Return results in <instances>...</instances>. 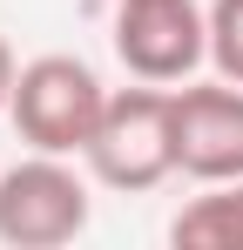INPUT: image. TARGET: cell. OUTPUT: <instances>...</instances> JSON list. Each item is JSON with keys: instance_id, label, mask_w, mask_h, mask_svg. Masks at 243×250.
<instances>
[{"instance_id": "4", "label": "cell", "mask_w": 243, "mask_h": 250, "mask_svg": "<svg viewBox=\"0 0 243 250\" xmlns=\"http://www.w3.org/2000/svg\"><path fill=\"white\" fill-rule=\"evenodd\" d=\"M115 54L135 82H189L209 61V7L196 0H115Z\"/></svg>"}, {"instance_id": "3", "label": "cell", "mask_w": 243, "mask_h": 250, "mask_svg": "<svg viewBox=\"0 0 243 250\" xmlns=\"http://www.w3.org/2000/svg\"><path fill=\"white\" fill-rule=\"evenodd\" d=\"M95 216L88 176L75 169V156H20L14 169H0V244L14 250H61L75 244Z\"/></svg>"}, {"instance_id": "2", "label": "cell", "mask_w": 243, "mask_h": 250, "mask_svg": "<svg viewBox=\"0 0 243 250\" xmlns=\"http://www.w3.org/2000/svg\"><path fill=\"white\" fill-rule=\"evenodd\" d=\"M101 108H108V88H101V75L81 54H34V61H20L14 102H7L20 142L47 149V156H81L95 142V128H101Z\"/></svg>"}, {"instance_id": "1", "label": "cell", "mask_w": 243, "mask_h": 250, "mask_svg": "<svg viewBox=\"0 0 243 250\" xmlns=\"http://www.w3.org/2000/svg\"><path fill=\"white\" fill-rule=\"evenodd\" d=\"M81 163L101 189H122V196H142L162 176H176V88H108L101 128L81 149Z\"/></svg>"}, {"instance_id": "8", "label": "cell", "mask_w": 243, "mask_h": 250, "mask_svg": "<svg viewBox=\"0 0 243 250\" xmlns=\"http://www.w3.org/2000/svg\"><path fill=\"white\" fill-rule=\"evenodd\" d=\"M14 75H20V61H14V47L0 34V115H7V102H14Z\"/></svg>"}, {"instance_id": "6", "label": "cell", "mask_w": 243, "mask_h": 250, "mask_svg": "<svg viewBox=\"0 0 243 250\" xmlns=\"http://www.w3.org/2000/svg\"><path fill=\"white\" fill-rule=\"evenodd\" d=\"M169 237L182 250H243V176L237 183H202V196L176 209Z\"/></svg>"}, {"instance_id": "7", "label": "cell", "mask_w": 243, "mask_h": 250, "mask_svg": "<svg viewBox=\"0 0 243 250\" xmlns=\"http://www.w3.org/2000/svg\"><path fill=\"white\" fill-rule=\"evenodd\" d=\"M209 61L223 82H243V0H209Z\"/></svg>"}, {"instance_id": "5", "label": "cell", "mask_w": 243, "mask_h": 250, "mask_svg": "<svg viewBox=\"0 0 243 250\" xmlns=\"http://www.w3.org/2000/svg\"><path fill=\"white\" fill-rule=\"evenodd\" d=\"M176 169L189 183H237L243 176V82L176 88Z\"/></svg>"}]
</instances>
